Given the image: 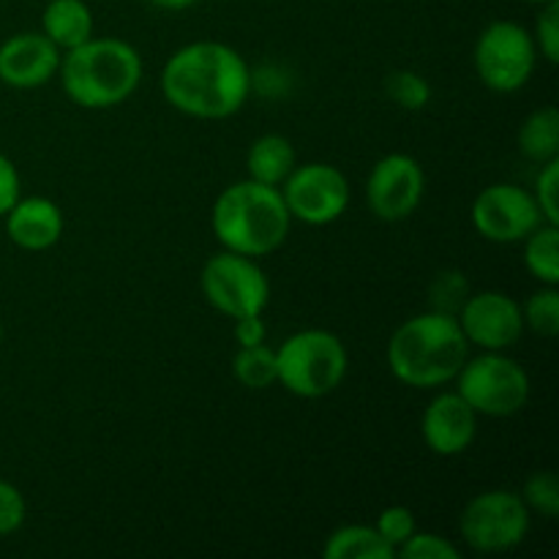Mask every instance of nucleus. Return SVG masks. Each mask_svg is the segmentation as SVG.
I'll use <instances>...</instances> for the list:
<instances>
[{"instance_id":"nucleus-29","label":"nucleus","mask_w":559,"mask_h":559,"mask_svg":"<svg viewBox=\"0 0 559 559\" xmlns=\"http://www.w3.org/2000/svg\"><path fill=\"white\" fill-rule=\"evenodd\" d=\"M535 47L544 55L546 63L557 66L559 60V0H549L540 5L538 22H535Z\"/></svg>"},{"instance_id":"nucleus-22","label":"nucleus","mask_w":559,"mask_h":559,"mask_svg":"<svg viewBox=\"0 0 559 559\" xmlns=\"http://www.w3.org/2000/svg\"><path fill=\"white\" fill-rule=\"evenodd\" d=\"M233 371L238 382L249 391H265L276 385V349L267 347L265 342L254 347H238L233 358Z\"/></svg>"},{"instance_id":"nucleus-8","label":"nucleus","mask_w":559,"mask_h":559,"mask_svg":"<svg viewBox=\"0 0 559 559\" xmlns=\"http://www.w3.org/2000/svg\"><path fill=\"white\" fill-rule=\"evenodd\" d=\"M530 524H533V516H530V508L524 506L522 495L508 489H491L473 497L459 519L464 544L480 555H500V551L516 549L527 538Z\"/></svg>"},{"instance_id":"nucleus-23","label":"nucleus","mask_w":559,"mask_h":559,"mask_svg":"<svg viewBox=\"0 0 559 559\" xmlns=\"http://www.w3.org/2000/svg\"><path fill=\"white\" fill-rule=\"evenodd\" d=\"M524 328H530L533 333L544 338H555L559 333V293L557 287L538 289L527 298V304L522 306Z\"/></svg>"},{"instance_id":"nucleus-18","label":"nucleus","mask_w":559,"mask_h":559,"mask_svg":"<svg viewBox=\"0 0 559 559\" xmlns=\"http://www.w3.org/2000/svg\"><path fill=\"white\" fill-rule=\"evenodd\" d=\"M298 164V153H295L293 142L282 134H265L254 140L246 156V169L249 178L265 186H282L289 178V173Z\"/></svg>"},{"instance_id":"nucleus-16","label":"nucleus","mask_w":559,"mask_h":559,"mask_svg":"<svg viewBox=\"0 0 559 559\" xmlns=\"http://www.w3.org/2000/svg\"><path fill=\"white\" fill-rule=\"evenodd\" d=\"M3 218L9 240L25 251L52 249L63 235V213L47 197H20Z\"/></svg>"},{"instance_id":"nucleus-3","label":"nucleus","mask_w":559,"mask_h":559,"mask_svg":"<svg viewBox=\"0 0 559 559\" xmlns=\"http://www.w3.org/2000/svg\"><path fill=\"white\" fill-rule=\"evenodd\" d=\"M289 224L293 216L282 191L251 178L224 189L211 211V227L218 243L254 260L273 254L287 240Z\"/></svg>"},{"instance_id":"nucleus-4","label":"nucleus","mask_w":559,"mask_h":559,"mask_svg":"<svg viewBox=\"0 0 559 559\" xmlns=\"http://www.w3.org/2000/svg\"><path fill=\"white\" fill-rule=\"evenodd\" d=\"M60 85L85 109L123 104L140 87L142 58L123 38H87L60 58Z\"/></svg>"},{"instance_id":"nucleus-27","label":"nucleus","mask_w":559,"mask_h":559,"mask_svg":"<svg viewBox=\"0 0 559 559\" xmlns=\"http://www.w3.org/2000/svg\"><path fill=\"white\" fill-rule=\"evenodd\" d=\"M374 530L380 533V538L385 540L393 551H399V546H402L404 540H407L418 527H415V516L409 508L391 506V508H385L380 516H377Z\"/></svg>"},{"instance_id":"nucleus-28","label":"nucleus","mask_w":559,"mask_h":559,"mask_svg":"<svg viewBox=\"0 0 559 559\" xmlns=\"http://www.w3.org/2000/svg\"><path fill=\"white\" fill-rule=\"evenodd\" d=\"M559 156L551 158V162L540 164V173L535 178V202H538L540 213H544V222L559 224Z\"/></svg>"},{"instance_id":"nucleus-15","label":"nucleus","mask_w":559,"mask_h":559,"mask_svg":"<svg viewBox=\"0 0 559 559\" xmlns=\"http://www.w3.org/2000/svg\"><path fill=\"white\" fill-rule=\"evenodd\" d=\"M478 435V413L453 393H440L429 402L420 418V437L435 456H459Z\"/></svg>"},{"instance_id":"nucleus-32","label":"nucleus","mask_w":559,"mask_h":559,"mask_svg":"<svg viewBox=\"0 0 559 559\" xmlns=\"http://www.w3.org/2000/svg\"><path fill=\"white\" fill-rule=\"evenodd\" d=\"M289 87V76L284 74L276 66H262V69L251 71V91H257L260 96H284Z\"/></svg>"},{"instance_id":"nucleus-26","label":"nucleus","mask_w":559,"mask_h":559,"mask_svg":"<svg viewBox=\"0 0 559 559\" xmlns=\"http://www.w3.org/2000/svg\"><path fill=\"white\" fill-rule=\"evenodd\" d=\"M396 557L404 559H462V551L451 544L448 538L435 533H418L415 530L402 546H399Z\"/></svg>"},{"instance_id":"nucleus-33","label":"nucleus","mask_w":559,"mask_h":559,"mask_svg":"<svg viewBox=\"0 0 559 559\" xmlns=\"http://www.w3.org/2000/svg\"><path fill=\"white\" fill-rule=\"evenodd\" d=\"M20 173H16L14 162L9 156L0 153V218L14 207V202L20 200Z\"/></svg>"},{"instance_id":"nucleus-24","label":"nucleus","mask_w":559,"mask_h":559,"mask_svg":"<svg viewBox=\"0 0 559 559\" xmlns=\"http://www.w3.org/2000/svg\"><path fill=\"white\" fill-rule=\"evenodd\" d=\"M385 91L396 102V107L407 109V112H418V109H424L431 102L429 80L424 74H418V71L409 69L393 71L385 80Z\"/></svg>"},{"instance_id":"nucleus-31","label":"nucleus","mask_w":559,"mask_h":559,"mask_svg":"<svg viewBox=\"0 0 559 559\" xmlns=\"http://www.w3.org/2000/svg\"><path fill=\"white\" fill-rule=\"evenodd\" d=\"M25 516H27V506L22 491L16 489L14 484L0 478V538H3V535L16 533V530L25 524Z\"/></svg>"},{"instance_id":"nucleus-20","label":"nucleus","mask_w":559,"mask_h":559,"mask_svg":"<svg viewBox=\"0 0 559 559\" xmlns=\"http://www.w3.org/2000/svg\"><path fill=\"white\" fill-rule=\"evenodd\" d=\"M325 559H393L396 551L380 538L374 527L364 524H347L331 533L322 549Z\"/></svg>"},{"instance_id":"nucleus-11","label":"nucleus","mask_w":559,"mask_h":559,"mask_svg":"<svg viewBox=\"0 0 559 559\" xmlns=\"http://www.w3.org/2000/svg\"><path fill=\"white\" fill-rule=\"evenodd\" d=\"M473 224L491 243H519L544 224V213L533 191L516 183H491L475 197Z\"/></svg>"},{"instance_id":"nucleus-10","label":"nucleus","mask_w":559,"mask_h":559,"mask_svg":"<svg viewBox=\"0 0 559 559\" xmlns=\"http://www.w3.org/2000/svg\"><path fill=\"white\" fill-rule=\"evenodd\" d=\"M289 216L322 227L344 216L349 205V180L333 164H295L289 178L278 186Z\"/></svg>"},{"instance_id":"nucleus-1","label":"nucleus","mask_w":559,"mask_h":559,"mask_svg":"<svg viewBox=\"0 0 559 559\" xmlns=\"http://www.w3.org/2000/svg\"><path fill=\"white\" fill-rule=\"evenodd\" d=\"M162 93L189 118L224 120L249 102L251 69L227 44L191 41L164 63Z\"/></svg>"},{"instance_id":"nucleus-13","label":"nucleus","mask_w":559,"mask_h":559,"mask_svg":"<svg viewBox=\"0 0 559 559\" xmlns=\"http://www.w3.org/2000/svg\"><path fill=\"white\" fill-rule=\"evenodd\" d=\"M424 191V167L407 153H388L371 169L369 183H366V200L377 218L402 222L418 211Z\"/></svg>"},{"instance_id":"nucleus-35","label":"nucleus","mask_w":559,"mask_h":559,"mask_svg":"<svg viewBox=\"0 0 559 559\" xmlns=\"http://www.w3.org/2000/svg\"><path fill=\"white\" fill-rule=\"evenodd\" d=\"M191 3H194V0H153V5H158V9H164V11L189 9Z\"/></svg>"},{"instance_id":"nucleus-34","label":"nucleus","mask_w":559,"mask_h":559,"mask_svg":"<svg viewBox=\"0 0 559 559\" xmlns=\"http://www.w3.org/2000/svg\"><path fill=\"white\" fill-rule=\"evenodd\" d=\"M265 336L267 328L262 322V314H249L235 320V342H238V347H254V344L265 342Z\"/></svg>"},{"instance_id":"nucleus-19","label":"nucleus","mask_w":559,"mask_h":559,"mask_svg":"<svg viewBox=\"0 0 559 559\" xmlns=\"http://www.w3.org/2000/svg\"><path fill=\"white\" fill-rule=\"evenodd\" d=\"M519 151L535 164L559 156V112L557 107H540L519 129Z\"/></svg>"},{"instance_id":"nucleus-14","label":"nucleus","mask_w":559,"mask_h":559,"mask_svg":"<svg viewBox=\"0 0 559 559\" xmlns=\"http://www.w3.org/2000/svg\"><path fill=\"white\" fill-rule=\"evenodd\" d=\"M60 52L44 33H16L0 44V82L16 91H33L55 80Z\"/></svg>"},{"instance_id":"nucleus-6","label":"nucleus","mask_w":559,"mask_h":559,"mask_svg":"<svg viewBox=\"0 0 559 559\" xmlns=\"http://www.w3.org/2000/svg\"><path fill=\"white\" fill-rule=\"evenodd\" d=\"M456 393L486 418H511L530 399V374L502 353L467 358L456 374Z\"/></svg>"},{"instance_id":"nucleus-7","label":"nucleus","mask_w":559,"mask_h":559,"mask_svg":"<svg viewBox=\"0 0 559 559\" xmlns=\"http://www.w3.org/2000/svg\"><path fill=\"white\" fill-rule=\"evenodd\" d=\"M480 82L495 93H516L533 76L538 47L527 27L511 20H497L484 27L473 52Z\"/></svg>"},{"instance_id":"nucleus-5","label":"nucleus","mask_w":559,"mask_h":559,"mask_svg":"<svg viewBox=\"0 0 559 559\" xmlns=\"http://www.w3.org/2000/svg\"><path fill=\"white\" fill-rule=\"evenodd\" d=\"M349 369L342 338L322 328L298 331L276 349V382L300 399H322L336 391Z\"/></svg>"},{"instance_id":"nucleus-36","label":"nucleus","mask_w":559,"mask_h":559,"mask_svg":"<svg viewBox=\"0 0 559 559\" xmlns=\"http://www.w3.org/2000/svg\"><path fill=\"white\" fill-rule=\"evenodd\" d=\"M527 3H538V5H544V3H549V0H527Z\"/></svg>"},{"instance_id":"nucleus-30","label":"nucleus","mask_w":559,"mask_h":559,"mask_svg":"<svg viewBox=\"0 0 559 559\" xmlns=\"http://www.w3.org/2000/svg\"><path fill=\"white\" fill-rule=\"evenodd\" d=\"M431 298H435V311L456 317L459 309L464 306V300L469 298L467 278L456 271L442 273V276L431 284Z\"/></svg>"},{"instance_id":"nucleus-12","label":"nucleus","mask_w":559,"mask_h":559,"mask_svg":"<svg viewBox=\"0 0 559 559\" xmlns=\"http://www.w3.org/2000/svg\"><path fill=\"white\" fill-rule=\"evenodd\" d=\"M456 320L469 347H480L484 353H506L524 333L522 306L497 289L469 295Z\"/></svg>"},{"instance_id":"nucleus-2","label":"nucleus","mask_w":559,"mask_h":559,"mask_svg":"<svg viewBox=\"0 0 559 559\" xmlns=\"http://www.w3.org/2000/svg\"><path fill=\"white\" fill-rule=\"evenodd\" d=\"M467 358L469 342L459 320L435 309L402 322L388 342L391 374L418 391H431L456 380Z\"/></svg>"},{"instance_id":"nucleus-9","label":"nucleus","mask_w":559,"mask_h":559,"mask_svg":"<svg viewBox=\"0 0 559 559\" xmlns=\"http://www.w3.org/2000/svg\"><path fill=\"white\" fill-rule=\"evenodd\" d=\"M200 287L207 304L229 320L262 314L271 300V282L254 257L235 254L227 249L205 262L200 273Z\"/></svg>"},{"instance_id":"nucleus-17","label":"nucleus","mask_w":559,"mask_h":559,"mask_svg":"<svg viewBox=\"0 0 559 559\" xmlns=\"http://www.w3.org/2000/svg\"><path fill=\"white\" fill-rule=\"evenodd\" d=\"M41 33L60 52H69L93 36L91 9L85 0H49L41 16Z\"/></svg>"},{"instance_id":"nucleus-25","label":"nucleus","mask_w":559,"mask_h":559,"mask_svg":"<svg viewBox=\"0 0 559 559\" xmlns=\"http://www.w3.org/2000/svg\"><path fill=\"white\" fill-rule=\"evenodd\" d=\"M524 506L530 508V513H540L546 519L559 516V480L555 473H533L524 484L522 491Z\"/></svg>"},{"instance_id":"nucleus-21","label":"nucleus","mask_w":559,"mask_h":559,"mask_svg":"<svg viewBox=\"0 0 559 559\" xmlns=\"http://www.w3.org/2000/svg\"><path fill=\"white\" fill-rule=\"evenodd\" d=\"M524 265L546 287L559 284V224H538L524 238Z\"/></svg>"},{"instance_id":"nucleus-37","label":"nucleus","mask_w":559,"mask_h":559,"mask_svg":"<svg viewBox=\"0 0 559 559\" xmlns=\"http://www.w3.org/2000/svg\"><path fill=\"white\" fill-rule=\"evenodd\" d=\"M0 336H3V322H0Z\"/></svg>"}]
</instances>
